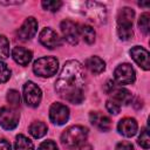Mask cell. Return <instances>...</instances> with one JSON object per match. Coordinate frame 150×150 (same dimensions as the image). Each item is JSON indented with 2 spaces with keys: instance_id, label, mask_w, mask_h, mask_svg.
<instances>
[{
  "instance_id": "obj_22",
  "label": "cell",
  "mask_w": 150,
  "mask_h": 150,
  "mask_svg": "<svg viewBox=\"0 0 150 150\" xmlns=\"http://www.w3.org/2000/svg\"><path fill=\"white\" fill-rule=\"evenodd\" d=\"M138 27H139V29L144 34H148L149 33V29H150V15H149V13H143L139 16Z\"/></svg>"
},
{
  "instance_id": "obj_30",
  "label": "cell",
  "mask_w": 150,
  "mask_h": 150,
  "mask_svg": "<svg viewBox=\"0 0 150 150\" xmlns=\"http://www.w3.org/2000/svg\"><path fill=\"white\" fill-rule=\"evenodd\" d=\"M132 149H134V146L130 142H120L116 145L115 150H132Z\"/></svg>"
},
{
  "instance_id": "obj_16",
  "label": "cell",
  "mask_w": 150,
  "mask_h": 150,
  "mask_svg": "<svg viewBox=\"0 0 150 150\" xmlns=\"http://www.w3.org/2000/svg\"><path fill=\"white\" fill-rule=\"evenodd\" d=\"M12 56L16 63H19L21 66H27L30 62L33 54L30 50H28L23 47H14L12 50Z\"/></svg>"
},
{
  "instance_id": "obj_19",
  "label": "cell",
  "mask_w": 150,
  "mask_h": 150,
  "mask_svg": "<svg viewBox=\"0 0 150 150\" xmlns=\"http://www.w3.org/2000/svg\"><path fill=\"white\" fill-rule=\"evenodd\" d=\"M47 125L43 122L40 121H35L29 125V134L34 137V138H41L47 134Z\"/></svg>"
},
{
  "instance_id": "obj_4",
  "label": "cell",
  "mask_w": 150,
  "mask_h": 150,
  "mask_svg": "<svg viewBox=\"0 0 150 150\" xmlns=\"http://www.w3.org/2000/svg\"><path fill=\"white\" fill-rule=\"evenodd\" d=\"M59 61L53 56H43L38 59L33 64V71L41 77H50L56 74Z\"/></svg>"
},
{
  "instance_id": "obj_33",
  "label": "cell",
  "mask_w": 150,
  "mask_h": 150,
  "mask_svg": "<svg viewBox=\"0 0 150 150\" xmlns=\"http://www.w3.org/2000/svg\"><path fill=\"white\" fill-rule=\"evenodd\" d=\"M139 6H149V2H139Z\"/></svg>"
},
{
  "instance_id": "obj_27",
  "label": "cell",
  "mask_w": 150,
  "mask_h": 150,
  "mask_svg": "<svg viewBox=\"0 0 150 150\" xmlns=\"http://www.w3.org/2000/svg\"><path fill=\"white\" fill-rule=\"evenodd\" d=\"M11 77V70L7 67V64L2 61H0V83L6 82Z\"/></svg>"
},
{
  "instance_id": "obj_23",
  "label": "cell",
  "mask_w": 150,
  "mask_h": 150,
  "mask_svg": "<svg viewBox=\"0 0 150 150\" xmlns=\"http://www.w3.org/2000/svg\"><path fill=\"white\" fill-rule=\"evenodd\" d=\"M9 55V41L5 35L0 34V59H6Z\"/></svg>"
},
{
  "instance_id": "obj_15",
  "label": "cell",
  "mask_w": 150,
  "mask_h": 150,
  "mask_svg": "<svg viewBox=\"0 0 150 150\" xmlns=\"http://www.w3.org/2000/svg\"><path fill=\"white\" fill-rule=\"evenodd\" d=\"M90 122L93 125H95L97 129L102 130V131H108L111 128V121L108 116L101 114V112H96V111H91L89 115Z\"/></svg>"
},
{
  "instance_id": "obj_1",
  "label": "cell",
  "mask_w": 150,
  "mask_h": 150,
  "mask_svg": "<svg viewBox=\"0 0 150 150\" xmlns=\"http://www.w3.org/2000/svg\"><path fill=\"white\" fill-rule=\"evenodd\" d=\"M86 71L83 66L76 61H67L55 82L57 94L70 103L79 104L84 98Z\"/></svg>"
},
{
  "instance_id": "obj_8",
  "label": "cell",
  "mask_w": 150,
  "mask_h": 150,
  "mask_svg": "<svg viewBox=\"0 0 150 150\" xmlns=\"http://www.w3.org/2000/svg\"><path fill=\"white\" fill-rule=\"evenodd\" d=\"M49 118L54 124L62 125L69 118V109L62 103H53L49 109Z\"/></svg>"
},
{
  "instance_id": "obj_21",
  "label": "cell",
  "mask_w": 150,
  "mask_h": 150,
  "mask_svg": "<svg viewBox=\"0 0 150 150\" xmlns=\"http://www.w3.org/2000/svg\"><path fill=\"white\" fill-rule=\"evenodd\" d=\"M15 150H34V145L29 138L23 135H18L15 141Z\"/></svg>"
},
{
  "instance_id": "obj_12",
  "label": "cell",
  "mask_w": 150,
  "mask_h": 150,
  "mask_svg": "<svg viewBox=\"0 0 150 150\" xmlns=\"http://www.w3.org/2000/svg\"><path fill=\"white\" fill-rule=\"evenodd\" d=\"M39 40L45 47H47L49 49L56 48L61 45V40H60L59 35L52 28H43L39 35Z\"/></svg>"
},
{
  "instance_id": "obj_14",
  "label": "cell",
  "mask_w": 150,
  "mask_h": 150,
  "mask_svg": "<svg viewBox=\"0 0 150 150\" xmlns=\"http://www.w3.org/2000/svg\"><path fill=\"white\" fill-rule=\"evenodd\" d=\"M137 122L135 118L131 117H125L123 120H121L117 124V130L121 135L125 136V137H132L136 135L137 132Z\"/></svg>"
},
{
  "instance_id": "obj_18",
  "label": "cell",
  "mask_w": 150,
  "mask_h": 150,
  "mask_svg": "<svg viewBox=\"0 0 150 150\" xmlns=\"http://www.w3.org/2000/svg\"><path fill=\"white\" fill-rule=\"evenodd\" d=\"M86 67L94 74H101L105 69V63L98 56H91L86 61Z\"/></svg>"
},
{
  "instance_id": "obj_3",
  "label": "cell",
  "mask_w": 150,
  "mask_h": 150,
  "mask_svg": "<svg viewBox=\"0 0 150 150\" xmlns=\"http://www.w3.org/2000/svg\"><path fill=\"white\" fill-rule=\"evenodd\" d=\"M88 135L87 128L82 125H73L68 128L61 136V142L64 146L73 149L76 146H80L82 143H84Z\"/></svg>"
},
{
  "instance_id": "obj_29",
  "label": "cell",
  "mask_w": 150,
  "mask_h": 150,
  "mask_svg": "<svg viewBox=\"0 0 150 150\" xmlns=\"http://www.w3.org/2000/svg\"><path fill=\"white\" fill-rule=\"evenodd\" d=\"M38 150H59V148H57L55 142H53V141H45V142H42L39 145Z\"/></svg>"
},
{
  "instance_id": "obj_25",
  "label": "cell",
  "mask_w": 150,
  "mask_h": 150,
  "mask_svg": "<svg viewBox=\"0 0 150 150\" xmlns=\"http://www.w3.org/2000/svg\"><path fill=\"white\" fill-rule=\"evenodd\" d=\"M41 5H42V7L45 8V9H48V11H50V12H56V11H59L60 9V7L62 6V2L61 1H53V0H48V1H42L41 2Z\"/></svg>"
},
{
  "instance_id": "obj_6",
  "label": "cell",
  "mask_w": 150,
  "mask_h": 150,
  "mask_svg": "<svg viewBox=\"0 0 150 150\" xmlns=\"http://www.w3.org/2000/svg\"><path fill=\"white\" fill-rule=\"evenodd\" d=\"M19 124V114L12 107L0 108V125L6 130H12Z\"/></svg>"
},
{
  "instance_id": "obj_2",
  "label": "cell",
  "mask_w": 150,
  "mask_h": 150,
  "mask_svg": "<svg viewBox=\"0 0 150 150\" xmlns=\"http://www.w3.org/2000/svg\"><path fill=\"white\" fill-rule=\"evenodd\" d=\"M135 12L130 7H124L120 11L117 16V34L121 40L128 41L132 38V21Z\"/></svg>"
},
{
  "instance_id": "obj_31",
  "label": "cell",
  "mask_w": 150,
  "mask_h": 150,
  "mask_svg": "<svg viewBox=\"0 0 150 150\" xmlns=\"http://www.w3.org/2000/svg\"><path fill=\"white\" fill-rule=\"evenodd\" d=\"M0 150H11V144L6 139H0Z\"/></svg>"
},
{
  "instance_id": "obj_7",
  "label": "cell",
  "mask_w": 150,
  "mask_h": 150,
  "mask_svg": "<svg viewBox=\"0 0 150 150\" xmlns=\"http://www.w3.org/2000/svg\"><path fill=\"white\" fill-rule=\"evenodd\" d=\"M114 77L116 82L120 84H131L135 82L136 75H135L134 68L129 63H123L115 69Z\"/></svg>"
},
{
  "instance_id": "obj_26",
  "label": "cell",
  "mask_w": 150,
  "mask_h": 150,
  "mask_svg": "<svg viewBox=\"0 0 150 150\" xmlns=\"http://www.w3.org/2000/svg\"><path fill=\"white\" fill-rule=\"evenodd\" d=\"M138 144L144 148V149H149L150 148V137H149V134H148V129H143L139 137H138Z\"/></svg>"
},
{
  "instance_id": "obj_11",
  "label": "cell",
  "mask_w": 150,
  "mask_h": 150,
  "mask_svg": "<svg viewBox=\"0 0 150 150\" xmlns=\"http://www.w3.org/2000/svg\"><path fill=\"white\" fill-rule=\"evenodd\" d=\"M36 30H38V21L33 16H29L25 20V22L18 29L16 35L20 40L27 41V40H30L36 34Z\"/></svg>"
},
{
  "instance_id": "obj_24",
  "label": "cell",
  "mask_w": 150,
  "mask_h": 150,
  "mask_svg": "<svg viewBox=\"0 0 150 150\" xmlns=\"http://www.w3.org/2000/svg\"><path fill=\"white\" fill-rule=\"evenodd\" d=\"M7 101L8 103L12 105V108H16L20 105V102H21V98H20V94L16 91V90H9L8 94H7Z\"/></svg>"
},
{
  "instance_id": "obj_10",
  "label": "cell",
  "mask_w": 150,
  "mask_h": 150,
  "mask_svg": "<svg viewBox=\"0 0 150 150\" xmlns=\"http://www.w3.org/2000/svg\"><path fill=\"white\" fill-rule=\"evenodd\" d=\"M84 6H86V14L90 18V20L97 22L105 21L107 13H105V7L102 4L95 1H88L84 4Z\"/></svg>"
},
{
  "instance_id": "obj_20",
  "label": "cell",
  "mask_w": 150,
  "mask_h": 150,
  "mask_svg": "<svg viewBox=\"0 0 150 150\" xmlns=\"http://www.w3.org/2000/svg\"><path fill=\"white\" fill-rule=\"evenodd\" d=\"M79 32H80V35L83 38V40L87 43H89V45L94 43V41H95V30H94L93 27H90L88 25H82V26H80Z\"/></svg>"
},
{
  "instance_id": "obj_17",
  "label": "cell",
  "mask_w": 150,
  "mask_h": 150,
  "mask_svg": "<svg viewBox=\"0 0 150 150\" xmlns=\"http://www.w3.org/2000/svg\"><path fill=\"white\" fill-rule=\"evenodd\" d=\"M111 94V100L115 101L116 103L121 104H128L131 102V94L129 90L124 88H114Z\"/></svg>"
},
{
  "instance_id": "obj_28",
  "label": "cell",
  "mask_w": 150,
  "mask_h": 150,
  "mask_svg": "<svg viewBox=\"0 0 150 150\" xmlns=\"http://www.w3.org/2000/svg\"><path fill=\"white\" fill-rule=\"evenodd\" d=\"M105 107H107V110H108L109 112L114 114V115L118 114L120 110H121V105H120L118 103H116L115 101H112V100H108Z\"/></svg>"
},
{
  "instance_id": "obj_32",
  "label": "cell",
  "mask_w": 150,
  "mask_h": 150,
  "mask_svg": "<svg viewBox=\"0 0 150 150\" xmlns=\"http://www.w3.org/2000/svg\"><path fill=\"white\" fill-rule=\"evenodd\" d=\"M80 150H93V146L90 144H87V143H82L80 145Z\"/></svg>"
},
{
  "instance_id": "obj_9",
  "label": "cell",
  "mask_w": 150,
  "mask_h": 150,
  "mask_svg": "<svg viewBox=\"0 0 150 150\" xmlns=\"http://www.w3.org/2000/svg\"><path fill=\"white\" fill-rule=\"evenodd\" d=\"M60 28H61L63 38L70 45H77L80 32H79V26L75 22H73L70 20H63L60 25Z\"/></svg>"
},
{
  "instance_id": "obj_13",
  "label": "cell",
  "mask_w": 150,
  "mask_h": 150,
  "mask_svg": "<svg viewBox=\"0 0 150 150\" xmlns=\"http://www.w3.org/2000/svg\"><path fill=\"white\" fill-rule=\"evenodd\" d=\"M130 55L134 59V61L144 70H149L150 68V61H149V53L146 49L139 46H135L130 50Z\"/></svg>"
},
{
  "instance_id": "obj_5",
  "label": "cell",
  "mask_w": 150,
  "mask_h": 150,
  "mask_svg": "<svg viewBox=\"0 0 150 150\" xmlns=\"http://www.w3.org/2000/svg\"><path fill=\"white\" fill-rule=\"evenodd\" d=\"M23 98L27 105L29 107H38L42 98L41 89L32 81H28L23 84Z\"/></svg>"
}]
</instances>
